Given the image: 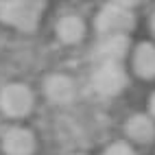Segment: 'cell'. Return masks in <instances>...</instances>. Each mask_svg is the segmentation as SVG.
Masks as SVG:
<instances>
[{
  "label": "cell",
  "instance_id": "cell-1",
  "mask_svg": "<svg viewBox=\"0 0 155 155\" xmlns=\"http://www.w3.org/2000/svg\"><path fill=\"white\" fill-rule=\"evenodd\" d=\"M46 5L39 0H2L0 2V22L9 28L33 33L39 26Z\"/></svg>",
  "mask_w": 155,
  "mask_h": 155
},
{
  "label": "cell",
  "instance_id": "cell-2",
  "mask_svg": "<svg viewBox=\"0 0 155 155\" xmlns=\"http://www.w3.org/2000/svg\"><path fill=\"white\" fill-rule=\"evenodd\" d=\"M35 107V94L26 83H20V81H13V83H7L0 90V111L5 114L7 118H26Z\"/></svg>",
  "mask_w": 155,
  "mask_h": 155
},
{
  "label": "cell",
  "instance_id": "cell-3",
  "mask_svg": "<svg viewBox=\"0 0 155 155\" xmlns=\"http://www.w3.org/2000/svg\"><path fill=\"white\" fill-rule=\"evenodd\" d=\"M136 24L131 5L129 2H111L101 9V13L96 18V31L103 37L111 35H127Z\"/></svg>",
  "mask_w": 155,
  "mask_h": 155
},
{
  "label": "cell",
  "instance_id": "cell-4",
  "mask_svg": "<svg viewBox=\"0 0 155 155\" xmlns=\"http://www.w3.org/2000/svg\"><path fill=\"white\" fill-rule=\"evenodd\" d=\"M96 92L103 96H116L127 85V74L120 64H101L92 79Z\"/></svg>",
  "mask_w": 155,
  "mask_h": 155
},
{
  "label": "cell",
  "instance_id": "cell-5",
  "mask_svg": "<svg viewBox=\"0 0 155 155\" xmlns=\"http://www.w3.org/2000/svg\"><path fill=\"white\" fill-rule=\"evenodd\" d=\"M2 153L5 155H33L37 149L35 133L26 127H9L2 133Z\"/></svg>",
  "mask_w": 155,
  "mask_h": 155
},
{
  "label": "cell",
  "instance_id": "cell-6",
  "mask_svg": "<svg viewBox=\"0 0 155 155\" xmlns=\"http://www.w3.org/2000/svg\"><path fill=\"white\" fill-rule=\"evenodd\" d=\"M44 92H46L48 101L57 103V105H66V103H70L74 98L77 85H74V81L70 77H66V74H50L44 81Z\"/></svg>",
  "mask_w": 155,
  "mask_h": 155
},
{
  "label": "cell",
  "instance_id": "cell-7",
  "mask_svg": "<svg viewBox=\"0 0 155 155\" xmlns=\"http://www.w3.org/2000/svg\"><path fill=\"white\" fill-rule=\"evenodd\" d=\"M129 53V37L127 35H111L105 37L98 46V57L103 64H120Z\"/></svg>",
  "mask_w": 155,
  "mask_h": 155
},
{
  "label": "cell",
  "instance_id": "cell-8",
  "mask_svg": "<svg viewBox=\"0 0 155 155\" xmlns=\"http://www.w3.org/2000/svg\"><path fill=\"white\" fill-rule=\"evenodd\" d=\"M85 35V22L77 13H68L57 22V37L64 44H77Z\"/></svg>",
  "mask_w": 155,
  "mask_h": 155
},
{
  "label": "cell",
  "instance_id": "cell-9",
  "mask_svg": "<svg viewBox=\"0 0 155 155\" xmlns=\"http://www.w3.org/2000/svg\"><path fill=\"white\" fill-rule=\"evenodd\" d=\"M133 68L142 79H155V46L144 42L133 53Z\"/></svg>",
  "mask_w": 155,
  "mask_h": 155
},
{
  "label": "cell",
  "instance_id": "cell-10",
  "mask_svg": "<svg viewBox=\"0 0 155 155\" xmlns=\"http://www.w3.org/2000/svg\"><path fill=\"white\" fill-rule=\"evenodd\" d=\"M127 136L131 140H136V142H142V144H147L153 140L155 136V125H153V120L149 116H142V114H136V116H131L127 120Z\"/></svg>",
  "mask_w": 155,
  "mask_h": 155
},
{
  "label": "cell",
  "instance_id": "cell-11",
  "mask_svg": "<svg viewBox=\"0 0 155 155\" xmlns=\"http://www.w3.org/2000/svg\"><path fill=\"white\" fill-rule=\"evenodd\" d=\"M105 155H136V151H133L129 144H125V142H116V144H111V147L105 151Z\"/></svg>",
  "mask_w": 155,
  "mask_h": 155
},
{
  "label": "cell",
  "instance_id": "cell-12",
  "mask_svg": "<svg viewBox=\"0 0 155 155\" xmlns=\"http://www.w3.org/2000/svg\"><path fill=\"white\" fill-rule=\"evenodd\" d=\"M151 111H153V116H155V94L151 96Z\"/></svg>",
  "mask_w": 155,
  "mask_h": 155
},
{
  "label": "cell",
  "instance_id": "cell-13",
  "mask_svg": "<svg viewBox=\"0 0 155 155\" xmlns=\"http://www.w3.org/2000/svg\"><path fill=\"white\" fill-rule=\"evenodd\" d=\"M151 28H153V33H155V13H153V18H151Z\"/></svg>",
  "mask_w": 155,
  "mask_h": 155
},
{
  "label": "cell",
  "instance_id": "cell-14",
  "mask_svg": "<svg viewBox=\"0 0 155 155\" xmlns=\"http://www.w3.org/2000/svg\"><path fill=\"white\" fill-rule=\"evenodd\" d=\"M77 155H81V153H77Z\"/></svg>",
  "mask_w": 155,
  "mask_h": 155
}]
</instances>
